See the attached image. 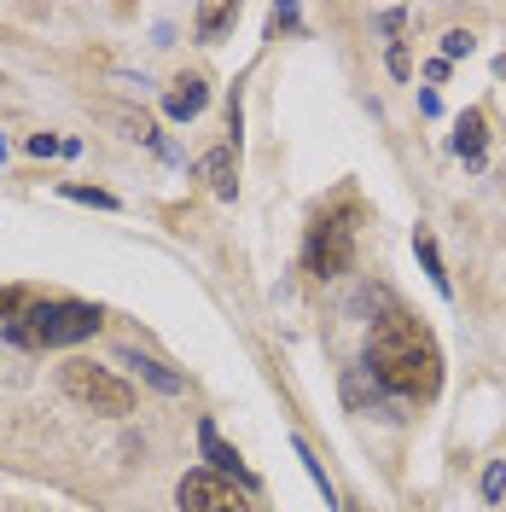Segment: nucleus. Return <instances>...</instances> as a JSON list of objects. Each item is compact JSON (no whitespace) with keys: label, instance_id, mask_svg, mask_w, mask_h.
Masks as SVG:
<instances>
[{"label":"nucleus","instance_id":"9b49d317","mask_svg":"<svg viewBox=\"0 0 506 512\" xmlns=\"http://www.w3.org/2000/svg\"><path fill=\"white\" fill-rule=\"evenodd\" d=\"M123 361H128V367H140V373L163 390V396H175V390H181V379H175V373H163L158 361H146V355H134V350H123Z\"/></svg>","mask_w":506,"mask_h":512},{"label":"nucleus","instance_id":"2eb2a0df","mask_svg":"<svg viewBox=\"0 0 506 512\" xmlns=\"http://www.w3.org/2000/svg\"><path fill=\"white\" fill-rule=\"evenodd\" d=\"M64 198H76V204H99V210H117V198H111V192H94V187H64Z\"/></svg>","mask_w":506,"mask_h":512},{"label":"nucleus","instance_id":"7ed1b4c3","mask_svg":"<svg viewBox=\"0 0 506 512\" xmlns=\"http://www.w3.org/2000/svg\"><path fill=\"white\" fill-rule=\"evenodd\" d=\"M355 222H361V204L355 198H344L326 216H315V227H309V274H320V280H338L344 274L349 251H355Z\"/></svg>","mask_w":506,"mask_h":512},{"label":"nucleus","instance_id":"39448f33","mask_svg":"<svg viewBox=\"0 0 506 512\" xmlns=\"http://www.w3.org/2000/svg\"><path fill=\"white\" fill-rule=\"evenodd\" d=\"M175 507L181 512H251V501H245V489L233 478L198 466V472H187V478L175 483Z\"/></svg>","mask_w":506,"mask_h":512},{"label":"nucleus","instance_id":"6ab92c4d","mask_svg":"<svg viewBox=\"0 0 506 512\" xmlns=\"http://www.w3.org/2000/svg\"><path fill=\"white\" fill-rule=\"evenodd\" d=\"M501 76H506V59H501Z\"/></svg>","mask_w":506,"mask_h":512},{"label":"nucleus","instance_id":"6e6552de","mask_svg":"<svg viewBox=\"0 0 506 512\" xmlns=\"http://www.w3.org/2000/svg\"><path fill=\"white\" fill-rule=\"evenodd\" d=\"M483 140H489L483 111H466V117H460V128H454V152L472 163V169H483Z\"/></svg>","mask_w":506,"mask_h":512},{"label":"nucleus","instance_id":"f03ea898","mask_svg":"<svg viewBox=\"0 0 506 512\" xmlns=\"http://www.w3.org/2000/svg\"><path fill=\"white\" fill-rule=\"evenodd\" d=\"M99 332V309L94 303H76V297H59V303H35L30 315H18L6 326L12 344L24 350H64V344H82Z\"/></svg>","mask_w":506,"mask_h":512},{"label":"nucleus","instance_id":"ddd939ff","mask_svg":"<svg viewBox=\"0 0 506 512\" xmlns=\"http://www.w3.org/2000/svg\"><path fill=\"white\" fill-rule=\"evenodd\" d=\"M18 315H24V291H18V286H0V326H12Z\"/></svg>","mask_w":506,"mask_h":512},{"label":"nucleus","instance_id":"a211bd4d","mask_svg":"<svg viewBox=\"0 0 506 512\" xmlns=\"http://www.w3.org/2000/svg\"><path fill=\"white\" fill-rule=\"evenodd\" d=\"M0 158H6V140H0Z\"/></svg>","mask_w":506,"mask_h":512},{"label":"nucleus","instance_id":"f8f14e48","mask_svg":"<svg viewBox=\"0 0 506 512\" xmlns=\"http://www.w3.org/2000/svg\"><path fill=\"white\" fill-rule=\"evenodd\" d=\"M419 256H425V268H431V280H437V291L448 297V274H443V256H437V245H431V233H419Z\"/></svg>","mask_w":506,"mask_h":512},{"label":"nucleus","instance_id":"dca6fc26","mask_svg":"<svg viewBox=\"0 0 506 512\" xmlns=\"http://www.w3.org/2000/svg\"><path fill=\"white\" fill-rule=\"evenodd\" d=\"M483 495H489V501H501L506 495V460H495V466L483 472Z\"/></svg>","mask_w":506,"mask_h":512},{"label":"nucleus","instance_id":"423d86ee","mask_svg":"<svg viewBox=\"0 0 506 512\" xmlns=\"http://www.w3.org/2000/svg\"><path fill=\"white\" fill-rule=\"evenodd\" d=\"M204 105H210V88H204V76H181V82H169V94H163V111H169L175 123H192Z\"/></svg>","mask_w":506,"mask_h":512},{"label":"nucleus","instance_id":"f3484780","mask_svg":"<svg viewBox=\"0 0 506 512\" xmlns=\"http://www.w3.org/2000/svg\"><path fill=\"white\" fill-rule=\"evenodd\" d=\"M30 152H35V158H47V152H64V140H53V134H35Z\"/></svg>","mask_w":506,"mask_h":512},{"label":"nucleus","instance_id":"20e7f679","mask_svg":"<svg viewBox=\"0 0 506 512\" xmlns=\"http://www.w3.org/2000/svg\"><path fill=\"white\" fill-rule=\"evenodd\" d=\"M59 384H64V396H70V402H82V408H94V414H111V419L134 414V390H128L111 367H94V361H64Z\"/></svg>","mask_w":506,"mask_h":512},{"label":"nucleus","instance_id":"0eeeda50","mask_svg":"<svg viewBox=\"0 0 506 512\" xmlns=\"http://www.w3.org/2000/svg\"><path fill=\"white\" fill-rule=\"evenodd\" d=\"M198 448H204V460H210V472H222V478H239V483H251V472L239 466V454L216 437V425H198Z\"/></svg>","mask_w":506,"mask_h":512},{"label":"nucleus","instance_id":"aec40b11","mask_svg":"<svg viewBox=\"0 0 506 512\" xmlns=\"http://www.w3.org/2000/svg\"><path fill=\"white\" fill-rule=\"evenodd\" d=\"M355 512H361V507H355Z\"/></svg>","mask_w":506,"mask_h":512},{"label":"nucleus","instance_id":"f257e3e1","mask_svg":"<svg viewBox=\"0 0 506 512\" xmlns=\"http://www.w3.org/2000/svg\"><path fill=\"white\" fill-rule=\"evenodd\" d=\"M367 373L413 402H431L443 390V350L431 338V326H419L413 315L390 309L384 320H373L367 332Z\"/></svg>","mask_w":506,"mask_h":512},{"label":"nucleus","instance_id":"9d476101","mask_svg":"<svg viewBox=\"0 0 506 512\" xmlns=\"http://www.w3.org/2000/svg\"><path fill=\"white\" fill-rule=\"evenodd\" d=\"M233 18H239V6H227V0H216V6H198V35H204V41H216Z\"/></svg>","mask_w":506,"mask_h":512},{"label":"nucleus","instance_id":"4468645a","mask_svg":"<svg viewBox=\"0 0 506 512\" xmlns=\"http://www.w3.org/2000/svg\"><path fill=\"white\" fill-rule=\"evenodd\" d=\"M466 53H472V30H448L443 35V64L448 59H466Z\"/></svg>","mask_w":506,"mask_h":512},{"label":"nucleus","instance_id":"1a4fd4ad","mask_svg":"<svg viewBox=\"0 0 506 512\" xmlns=\"http://www.w3.org/2000/svg\"><path fill=\"white\" fill-rule=\"evenodd\" d=\"M198 175H204L210 187L222 192V198H233V146H216V152H204V158H198Z\"/></svg>","mask_w":506,"mask_h":512}]
</instances>
